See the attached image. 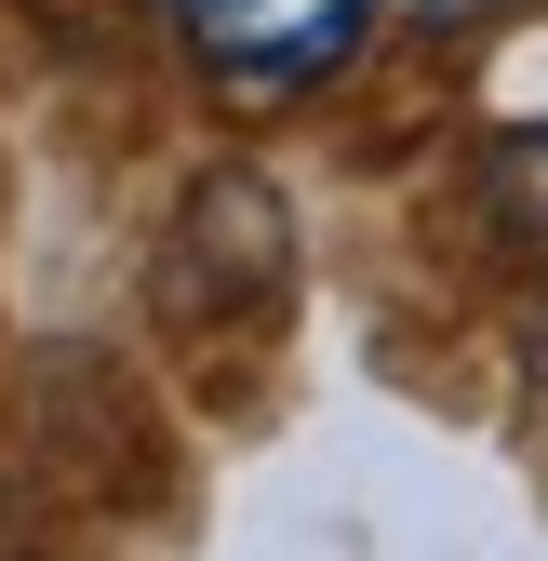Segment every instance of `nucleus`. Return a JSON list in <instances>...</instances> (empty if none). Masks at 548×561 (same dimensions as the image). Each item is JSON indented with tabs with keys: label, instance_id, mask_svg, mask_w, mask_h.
<instances>
[{
	"label": "nucleus",
	"instance_id": "nucleus-1",
	"mask_svg": "<svg viewBox=\"0 0 548 561\" xmlns=\"http://www.w3.org/2000/svg\"><path fill=\"white\" fill-rule=\"evenodd\" d=\"M161 14H174L187 67L228 107H295V94H321L334 67L362 54L375 0H161Z\"/></svg>",
	"mask_w": 548,
	"mask_h": 561
},
{
	"label": "nucleus",
	"instance_id": "nucleus-2",
	"mask_svg": "<svg viewBox=\"0 0 548 561\" xmlns=\"http://www.w3.org/2000/svg\"><path fill=\"white\" fill-rule=\"evenodd\" d=\"M482 187H495V228L522 254H548V134H509V148L482 161Z\"/></svg>",
	"mask_w": 548,
	"mask_h": 561
},
{
	"label": "nucleus",
	"instance_id": "nucleus-3",
	"mask_svg": "<svg viewBox=\"0 0 548 561\" xmlns=\"http://www.w3.org/2000/svg\"><path fill=\"white\" fill-rule=\"evenodd\" d=\"M415 14H482V0H415Z\"/></svg>",
	"mask_w": 548,
	"mask_h": 561
}]
</instances>
